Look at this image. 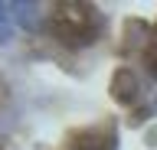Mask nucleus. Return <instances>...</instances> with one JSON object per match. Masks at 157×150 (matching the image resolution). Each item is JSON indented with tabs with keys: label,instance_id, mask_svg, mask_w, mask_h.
<instances>
[{
	"label": "nucleus",
	"instance_id": "obj_1",
	"mask_svg": "<svg viewBox=\"0 0 157 150\" xmlns=\"http://www.w3.org/2000/svg\"><path fill=\"white\" fill-rule=\"evenodd\" d=\"M56 33L66 42H88L95 36V10L85 7V3L56 7Z\"/></svg>",
	"mask_w": 157,
	"mask_h": 150
},
{
	"label": "nucleus",
	"instance_id": "obj_2",
	"mask_svg": "<svg viewBox=\"0 0 157 150\" xmlns=\"http://www.w3.org/2000/svg\"><path fill=\"white\" fill-rule=\"evenodd\" d=\"M10 13H13V20H20L26 30H36L39 26V7L36 3H10Z\"/></svg>",
	"mask_w": 157,
	"mask_h": 150
},
{
	"label": "nucleus",
	"instance_id": "obj_3",
	"mask_svg": "<svg viewBox=\"0 0 157 150\" xmlns=\"http://www.w3.org/2000/svg\"><path fill=\"white\" fill-rule=\"evenodd\" d=\"M13 39V13H10V3H0V46H7Z\"/></svg>",
	"mask_w": 157,
	"mask_h": 150
},
{
	"label": "nucleus",
	"instance_id": "obj_4",
	"mask_svg": "<svg viewBox=\"0 0 157 150\" xmlns=\"http://www.w3.org/2000/svg\"><path fill=\"white\" fill-rule=\"evenodd\" d=\"M7 101V85H3V79H0V104Z\"/></svg>",
	"mask_w": 157,
	"mask_h": 150
}]
</instances>
